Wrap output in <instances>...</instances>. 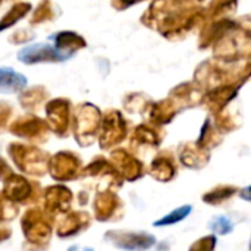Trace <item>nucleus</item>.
<instances>
[{"label":"nucleus","instance_id":"obj_1","mask_svg":"<svg viewBox=\"0 0 251 251\" xmlns=\"http://www.w3.org/2000/svg\"><path fill=\"white\" fill-rule=\"evenodd\" d=\"M18 57L22 63H38V62H62V60H68L69 56L63 54L62 51L56 50L53 44H47V43H37V44H31L24 47L19 53Z\"/></svg>","mask_w":251,"mask_h":251},{"label":"nucleus","instance_id":"obj_2","mask_svg":"<svg viewBox=\"0 0 251 251\" xmlns=\"http://www.w3.org/2000/svg\"><path fill=\"white\" fill-rule=\"evenodd\" d=\"M107 240L118 249L126 251H144L156 244V238L150 234H132V232H107Z\"/></svg>","mask_w":251,"mask_h":251},{"label":"nucleus","instance_id":"obj_3","mask_svg":"<svg viewBox=\"0 0 251 251\" xmlns=\"http://www.w3.org/2000/svg\"><path fill=\"white\" fill-rule=\"evenodd\" d=\"M28 84L26 76L13 71L12 68H0V93L12 94L24 90Z\"/></svg>","mask_w":251,"mask_h":251},{"label":"nucleus","instance_id":"obj_4","mask_svg":"<svg viewBox=\"0 0 251 251\" xmlns=\"http://www.w3.org/2000/svg\"><path fill=\"white\" fill-rule=\"evenodd\" d=\"M50 40H53V46H54V49L56 50H59V51H62L63 54H68L69 57L72 56V54H69L68 51H66V49H71V51L72 53H75V49H79V47H82L85 43H84V40L78 35V34H74V32H59V34H54V35H51L50 37Z\"/></svg>","mask_w":251,"mask_h":251},{"label":"nucleus","instance_id":"obj_5","mask_svg":"<svg viewBox=\"0 0 251 251\" xmlns=\"http://www.w3.org/2000/svg\"><path fill=\"white\" fill-rule=\"evenodd\" d=\"M191 210H193V207H191L190 204L181 206V207H178V209L172 210L169 215L163 216L162 219L156 221L153 225H154V226H169V225H175V224H178V222L184 221L185 218H188V216H190V213H191Z\"/></svg>","mask_w":251,"mask_h":251},{"label":"nucleus","instance_id":"obj_6","mask_svg":"<svg viewBox=\"0 0 251 251\" xmlns=\"http://www.w3.org/2000/svg\"><path fill=\"white\" fill-rule=\"evenodd\" d=\"M26 10H29V4H24V3L16 4V6H15L12 10H9V13L0 21V31L4 29V28L12 26L18 19H21V18L26 13Z\"/></svg>","mask_w":251,"mask_h":251},{"label":"nucleus","instance_id":"obj_7","mask_svg":"<svg viewBox=\"0 0 251 251\" xmlns=\"http://www.w3.org/2000/svg\"><path fill=\"white\" fill-rule=\"evenodd\" d=\"M209 228L218 235H226V234H231L234 231V224L226 216H216L210 221Z\"/></svg>","mask_w":251,"mask_h":251},{"label":"nucleus","instance_id":"obj_8","mask_svg":"<svg viewBox=\"0 0 251 251\" xmlns=\"http://www.w3.org/2000/svg\"><path fill=\"white\" fill-rule=\"evenodd\" d=\"M235 193V188L232 187H226V188H216L215 191L209 193L207 196H204V201L207 203H219V201H224L226 200L228 197H231L232 194Z\"/></svg>","mask_w":251,"mask_h":251},{"label":"nucleus","instance_id":"obj_9","mask_svg":"<svg viewBox=\"0 0 251 251\" xmlns=\"http://www.w3.org/2000/svg\"><path fill=\"white\" fill-rule=\"evenodd\" d=\"M216 237H207V238H203L200 241H197L190 251H213L216 247Z\"/></svg>","mask_w":251,"mask_h":251},{"label":"nucleus","instance_id":"obj_10","mask_svg":"<svg viewBox=\"0 0 251 251\" xmlns=\"http://www.w3.org/2000/svg\"><path fill=\"white\" fill-rule=\"evenodd\" d=\"M85 251H87V250H85ZM88 251H93V250H88Z\"/></svg>","mask_w":251,"mask_h":251}]
</instances>
